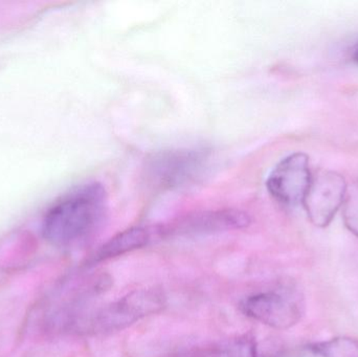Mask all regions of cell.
I'll list each match as a JSON object with an SVG mask.
<instances>
[{
    "label": "cell",
    "mask_w": 358,
    "mask_h": 357,
    "mask_svg": "<svg viewBox=\"0 0 358 357\" xmlns=\"http://www.w3.org/2000/svg\"><path fill=\"white\" fill-rule=\"evenodd\" d=\"M107 203V192L100 182L76 187L59 198L44 216V238L59 247L85 240L104 220Z\"/></svg>",
    "instance_id": "1"
},
{
    "label": "cell",
    "mask_w": 358,
    "mask_h": 357,
    "mask_svg": "<svg viewBox=\"0 0 358 357\" xmlns=\"http://www.w3.org/2000/svg\"><path fill=\"white\" fill-rule=\"evenodd\" d=\"M167 298L161 289H136L98 309L71 314L69 328L82 335H110L159 314L166 307Z\"/></svg>",
    "instance_id": "2"
},
{
    "label": "cell",
    "mask_w": 358,
    "mask_h": 357,
    "mask_svg": "<svg viewBox=\"0 0 358 357\" xmlns=\"http://www.w3.org/2000/svg\"><path fill=\"white\" fill-rule=\"evenodd\" d=\"M210 159L208 149H171L149 159L147 175L155 186L165 190L181 188L202 175Z\"/></svg>",
    "instance_id": "3"
},
{
    "label": "cell",
    "mask_w": 358,
    "mask_h": 357,
    "mask_svg": "<svg viewBox=\"0 0 358 357\" xmlns=\"http://www.w3.org/2000/svg\"><path fill=\"white\" fill-rule=\"evenodd\" d=\"M239 309L248 319L278 330H286L302 319L304 306L300 298L290 293L269 291L244 298Z\"/></svg>",
    "instance_id": "4"
},
{
    "label": "cell",
    "mask_w": 358,
    "mask_h": 357,
    "mask_svg": "<svg viewBox=\"0 0 358 357\" xmlns=\"http://www.w3.org/2000/svg\"><path fill=\"white\" fill-rule=\"evenodd\" d=\"M250 224V217L239 210L197 212L159 228V239L169 237H195L241 230Z\"/></svg>",
    "instance_id": "5"
},
{
    "label": "cell",
    "mask_w": 358,
    "mask_h": 357,
    "mask_svg": "<svg viewBox=\"0 0 358 357\" xmlns=\"http://www.w3.org/2000/svg\"><path fill=\"white\" fill-rule=\"evenodd\" d=\"M311 180L308 156L296 152L284 157L273 168L267 177L266 188L275 201L294 207L304 201Z\"/></svg>",
    "instance_id": "6"
},
{
    "label": "cell",
    "mask_w": 358,
    "mask_h": 357,
    "mask_svg": "<svg viewBox=\"0 0 358 357\" xmlns=\"http://www.w3.org/2000/svg\"><path fill=\"white\" fill-rule=\"evenodd\" d=\"M347 191L346 180L336 172H322L313 178L303 201L310 221L317 228L329 226L344 205Z\"/></svg>",
    "instance_id": "7"
},
{
    "label": "cell",
    "mask_w": 358,
    "mask_h": 357,
    "mask_svg": "<svg viewBox=\"0 0 358 357\" xmlns=\"http://www.w3.org/2000/svg\"><path fill=\"white\" fill-rule=\"evenodd\" d=\"M159 239V228L155 226H134L109 239L90 258V265L115 259L120 256L143 249Z\"/></svg>",
    "instance_id": "8"
},
{
    "label": "cell",
    "mask_w": 358,
    "mask_h": 357,
    "mask_svg": "<svg viewBox=\"0 0 358 357\" xmlns=\"http://www.w3.org/2000/svg\"><path fill=\"white\" fill-rule=\"evenodd\" d=\"M275 357H358V341L351 337H336L280 352Z\"/></svg>",
    "instance_id": "9"
},
{
    "label": "cell",
    "mask_w": 358,
    "mask_h": 357,
    "mask_svg": "<svg viewBox=\"0 0 358 357\" xmlns=\"http://www.w3.org/2000/svg\"><path fill=\"white\" fill-rule=\"evenodd\" d=\"M343 216L345 226L352 234L358 237V186L353 187L349 193L347 191Z\"/></svg>",
    "instance_id": "10"
},
{
    "label": "cell",
    "mask_w": 358,
    "mask_h": 357,
    "mask_svg": "<svg viewBox=\"0 0 358 357\" xmlns=\"http://www.w3.org/2000/svg\"><path fill=\"white\" fill-rule=\"evenodd\" d=\"M355 60H357V62H358V46H357V50H355Z\"/></svg>",
    "instance_id": "11"
}]
</instances>
